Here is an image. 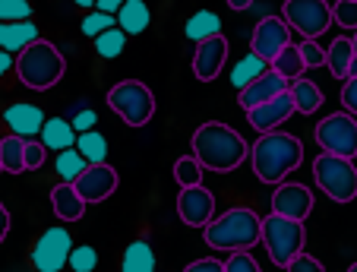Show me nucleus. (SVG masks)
I'll return each instance as SVG.
<instances>
[{
  "instance_id": "obj_1",
  "label": "nucleus",
  "mask_w": 357,
  "mask_h": 272,
  "mask_svg": "<svg viewBox=\"0 0 357 272\" xmlns=\"http://www.w3.org/2000/svg\"><path fill=\"white\" fill-rule=\"evenodd\" d=\"M193 156L202 162L206 171H234L237 165L247 162L250 156V146L237 130H231L228 123H218V121H209L196 127L193 133Z\"/></svg>"
},
{
  "instance_id": "obj_2",
  "label": "nucleus",
  "mask_w": 357,
  "mask_h": 272,
  "mask_svg": "<svg viewBox=\"0 0 357 272\" xmlns=\"http://www.w3.org/2000/svg\"><path fill=\"white\" fill-rule=\"evenodd\" d=\"M253 171L263 184H282L284 177L294 168H301L303 162V143L294 133H282V130H272L263 133L253 143Z\"/></svg>"
},
{
  "instance_id": "obj_3",
  "label": "nucleus",
  "mask_w": 357,
  "mask_h": 272,
  "mask_svg": "<svg viewBox=\"0 0 357 272\" xmlns=\"http://www.w3.org/2000/svg\"><path fill=\"white\" fill-rule=\"evenodd\" d=\"M202 232H206L209 247H215V250H250L253 244L263 241V218L247 206H237V209L215 216Z\"/></svg>"
},
{
  "instance_id": "obj_4",
  "label": "nucleus",
  "mask_w": 357,
  "mask_h": 272,
  "mask_svg": "<svg viewBox=\"0 0 357 272\" xmlns=\"http://www.w3.org/2000/svg\"><path fill=\"white\" fill-rule=\"evenodd\" d=\"M16 76H20L22 86L35 89V92H45V89L57 86L63 80V54L51 45V41L38 38L35 45H29L22 54H16Z\"/></svg>"
},
{
  "instance_id": "obj_5",
  "label": "nucleus",
  "mask_w": 357,
  "mask_h": 272,
  "mask_svg": "<svg viewBox=\"0 0 357 272\" xmlns=\"http://www.w3.org/2000/svg\"><path fill=\"white\" fill-rule=\"evenodd\" d=\"M303 241H307V228H303V222H297V218H284V216H278V212L263 218V244L275 266L288 269L291 259H294L297 253H303Z\"/></svg>"
},
{
  "instance_id": "obj_6",
  "label": "nucleus",
  "mask_w": 357,
  "mask_h": 272,
  "mask_svg": "<svg viewBox=\"0 0 357 272\" xmlns=\"http://www.w3.org/2000/svg\"><path fill=\"white\" fill-rule=\"evenodd\" d=\"M313 181L317 187L335 203H351L357 197V168L354 158H342V156H323L313 162Z\"/></svg>"
},
{
  "instance_id": "obj_7",
  "label": "nucleus",
  "mask_w": 357,
  "mask_h": 272,
  "mask_svg": "<svg viewBox=\"0 0 357 272\" xmlns=\"http://www.w3.org/2000/svg\"><path fill=\"white\" fill-rule=\"evenodd\" d=\"M108 105L130 127H146V123L152 121V114H155V96H152V89L139 80L117 82L108 92Z\"/></svg>"
},
{
  "instance_id": "obj_8",
  "label": "nucleus",
  "mask_w": 357,
  "mask_h": 272,
  "mask_svg": "<svg viewBox=\"0 0 357 272\" xmlns=\"http://www.w3.org/2000/svg\"><path fill=\"white\" fill-rule=\"evenodd\" d=\"M282 20L294 32H301L303 38H313V41L329 32V26L335 22L332 20V7L326 0H284Z\"/></svg>"
},
{
  "instance_id": "obj_9",
  "label": "nucleus",
  "mask_w": 357,
  "mask_h": 272,
  "mask_svg": "<svg viewBox=\"0 0 357 272\" xmlns=\"http://www.w3.org/2000/svg\"><path fill=\"white\" fill-rule=\"evenodd\" d=\"M317 143L323 152L342 158H357V117L354 114H329L317 123Z\"/></svg>"
},
{
  "instance_id": "obj_10",
  "label": "nucleus",
  "mask_w": 357,
  "mask_h": 272,
  "mask_svg": "<svg viewBox=\"0 0 357 272\" xmlns=\"http://www.w3.org/2000/svg\"><path fill=\"white\" fill-rule=\"evenodd\" d=\"M70 253H73V238L67 228H47L32 250V263L38 272H61L63 266H70Z\"/></svg>"
},
{
  "instance_id": "obj_11",
  "label": "nucleus",
  "mask_w": 357,
  "mask_h": 272,
  "mask_svg": "<svg viewBox=\"0 0 357 272\" xmlns=\"http://www.w3.org/2000/svg\"><path fill=\"white\" fill-rule=\"evenodd\" d=\"M291 32H294V29L284 20H278V16H263V20L257 22V29H253L250 51L259 54L263 61H269V67H272V61L291 45Z\"/></svg>"
},
{
  "instance_id": "obj_12",
  "label": "nucleus",
  "mask_w": 357,
  "mask_h": 272,
  "mask_svg": "<svg viewBox=\"0 0 357 272\" xmlns=\"http://www.w3.org/2000/svg\"><path fill=\"white\" fill-rule=\"evenodd\" d=\"M177 216L187 228H206L215 218V197L206 187H181L177 193Z\"/></svg>"
},
{
  "instance_id": "obj_13",
  "label": "nucleus",
  "mask_w": 357,
  "mask_h": 272,
  "mask_svg": "<svg viewBox=\"0 0 357 272\" xmlns=\"http://www.w3.org/2000/svg\"><path fill=\"white\" fill-rule=\"evenodd\" d=\"M272 212H278V216L284 218H297V222H307V216L313 212V193L310 187L303 184H294V181H288V184H278L275 193H272Z\"/></svg>"
},
{
  "instance_id": "obj_14",
  "label": "nucleus",
  "mask_w": 357,
  "mask_h": 272,
  "mask_svg": "<svg viewBox=\"0 0 357 272\" xmlns=\"http://www.w3.org/2000/svg\"><path fill=\"white\" fill-rule=\"evenodd\" d=\"M76 190H79V197L86 203H101V199H108L117 190V171L105 162L89 165L79 174V181H76Z\"/></svg>"
},
{
  "instance_id": "obj_15",
  "label": "nucleus",
  "mask_w": 357,
  "mask_h": 272,
  "mask_svg": "<svg viewBox=\"0 0 357 272\" xmlns=\"http://www.w3.org/2000/svg\"><path fill=\"white\" fill-rule=\"evenodd\" d=\"M225 61H228V41H225V35H215V38L199 41V45H196V54H193L196 80L212 82L225 70Z\"/></svg>"
},
{
  "instance_id": "obj_16",
  "label": "nucleus",
  "mask_w": 357,
  "mask_h": 272,
  "mask_svg": "<svg viewBox=\"0 0 357 272\" xmlns=\"http://www.w3.org/2000/svg\"><path fill=\"white\" fill-rule=\"evenodd\" d=\"M291 114H297V105H294V98H291V92H282V96L272 98V102L250 108L247 121H250V127L259 130V133H272V130H278V123H284Z\"/></svg>"
},
{
  "instance_id": "obj_17",
  "label": "nucleus",
  "mask_w": 357,
  "mask_h": 272,
  "mask_svg": "<svg viewBox=\"0 0 357 272\" xmlns=\"http://www.w3.org/2000/svg\"><path fill=\"white\" fill-rule=\"evenodd\" d=\"M288 89H291V82L269 67L257 82H250L247 89H241L237 102H241L243 111H250V108H257V105H266V102H272V98H278L282 92H288Z\"/></svg>"
},
{
  "instance_id": "obj_18",
  "label": "nucleus",
  "mask_w": 357,
  "mask_h": 272,
  "mask_svg": "<svg viewBox=\"0 0 357 272\" xmlns=\"http://www.w3.org/2000/svg\"><path fill=\"white\" fill-rule=\"evenodd\" d=\"M3 121H7V127L13 130V136H41V127H45V111L38 108V105H10L7 111H3Z\"/></svg>"
},
{
  "instance_id": "obj_19",
  "label": "nucleus",
  "mask_w": 357,
  "mask_h": 272,
  "mask_svg": "<svg viewBox=\"0 0 357 272\" xmlns=\"http://www.w3.org/2000/svg\"><path fill=\"white\" fill-rule=\"evenodd\" d=\"M51 209H54V216L61 218V222H79L82 216H86V199L79 197V190H76V184H57L54 190H51Z\"/></svg>"
},
{
  "instance_id": "obj_20",
  "label": "nucleus",
  "mask_w": 357,
  "mask_h": 272,
  "mask_svg": "<svg viewBox=\"0 0 357 272\" xmlns=\"http://www.w3.org/2000/svg\"><path fill=\"white\" fill-rule=\"evenodd\" d=\"M38 41V26L32 20L26 22H0V48L7 54H22L29 45Z\"/></svg>"
},
{
  "instance_id": "obj_21",
  "label": "nucleus",
  "mask_w": 357,
  "mask_h": 272,
  "mask_svg": "<svg viewBox=\"0 0 357 272\" xmlns=\"http://www.w3.org/2000/svg\"><path fill=\"white\" fill-rule=\"evenodd\" d=\"M76 130L70 121H63V117H51V121H45V127H41V143L47 146V149L54 152H63V149H73L76 146Z\"/></svg>"
},
{
  "instance_id": "obj_22",
  "label": "nucleus",
  "mask_w": 357,
  "mask_h": 272,
  "mask_svg": "<svg viewBox=\"0 0 357 272\" xmlns=\"http://www.w3.org/2000/svg\"><path fill=\"white\" fill-rule=\"evenodd\" d=\"M326 57H329V73L335 76V80H348L351 76V63L357 61L354 57V45H351L348 35H338L335 41L329 45V51H326Z\"/></svg>"
},
{
  "instance_id": "obj_23",
  "label": "nucleus",
  "mask_w": 357,
  "mask_h": 272,
  "mask_svg": "<svg viewBox=\"0 0 357 272\" xmlns=\"http://www.w3.org/2000/svg\"><path fill=\"white\" fill-rule=\"evenodd\" d=\"M149 20H152V10L146 7V0H127V3L117 10V26H121L127 35L146 32Z\"/></svg>"
},
{
  "instance_id": "obj_24",
  "label": "nucleus",
  "mask_w": 357,
  "mask_h": 272,
  "mask_svg": "<svg viewBox=\"0 0 357 272\" xmlns=\"http://www.w3.org/2000/svg\"><path fill=\"white\" fill-rule=\"evenodd\" d=\"M222 32V20H218V13H212V10H199V13H193L187 20V26H183V35H187L190 41H206V38H215V35Z\"/></svg>"
},
{
  "instance_id": "obj_25",
  "label": "nucleus",
  "mask_w": 357,
  "mask_h": 272,
  "mask_svg": "<svg viewBox=\"0 0 357 272\" xmlns=\"http://www.w3.org/2000/svg\"><path fill=\"white\" fill-rule=\"evenodd\" d=\"M291 98H294L297 111L301 114H313V111H319V105H323V92H319V86L313 80H307V76H301V80L291 82Z\"/></svg>"
},
{
  "instance_id": "obj_26",
  "label": "nucleus",
  "mask_w": 357,
  "mask_h": 272,
  "mask_svg": "<svg viewBox=\"0 0 357 272\" xmlns=\"http://www.w3.org/2000/svg\"><path fill=\"white\" fill-rule=\"evenodd\" d=\"M26 143L22 136H7L0 139V165L7 174H22L26 171Z\"/></svg>"
},
{
  "instance_id": "obj_27",
  "label": "nucleus",
  "mask_w": 357,
  "mask_h": 272,
  "mask_svg": "<svg viewBox=\"0 0 357 272\" xmlns=\"http://www.w3.org/2000/svg\"><path fill=\"white\" fill-rule=\"evenodd\" d=\"M266 70H269V61H263L259 54H253V51H250V54L243 57V61H237L234 70H231V86L247 89L250 82H257Z\"/></svg>"
},
{
  "instance_id": "obj_28",
  "label": "nucleus",
  "mask_w": 357,
  "mask_h": 272,
  "mask_svg": "<svg viewBox=\"0 0 357 272\" xmlns=\"http://www.w3.org/2000/svg\"><path fill=\"white\" fill-rule=\"evenodd\" d=\"M121 272H155V253H152V247L146 241H133L123 250Z\"/></svg>"
},
{
  "instance_id": "obj_29",
  "label": "nucleus",
  "mask_w": 357,
  "mask_h": 272,
  "mask_svg": "<svg viewBox=\"0 0 357 272\" xmlns=\"http://www.w3.org/2000/svg\"><path fill=\"white\" fill-rule=\"evenodd\" d=\"M272 70H275V73H282L288 82H294V80H301V76H303L307 63H303V54H301V48H297L294 41H291L288 48H284L282 54L272 61Z\"/></svg>"
},
{
  "instance_id": "obj_30",
  "label": "nucleus",
  "mask_w": 357,
  "mask_h": 272,
  "mask_svg": "<svg viewBox=\"0 0 357 272\" xmlns=\"http://www.w3.org/2000/svg\"><path fill=\"white\" fill-rule=\"evenodd\" d=\"M54 168H57V174H61V181L63 184H76L79 181V174L89 168V162L82 158V152L76 149H63V152H57V162H54Z\"/></svg>"
},
{
  "instance_id": "obj_31",
  "label": "nucleus",
  "mask_w": 357,
  "mask_h": 272,
  "mask_svg": "<svg viewBox=\"0 0 357 272\" xmlns=\"http://www.w3.org/2000/svg\"><path fill=\"white\" fill-rule=\"evenodd\" d=\"M76 149L82 152L89 165H101L108 158V139L98 133V130H89V133H79L76 136Z\"/></svg>"
},
{
  "instance_id": "obj_32",
  "label": "nucleus",
  "mask_w": 357,
  "mask_h": 272,
  "mask_svg": "<svg viewBox=\"0 0 357 272\" xmlns=\"http://www.w3.org/2000/svg\"><path fill=\"white\" fill-rule=\"evenodd\" d=\"M123 45H127V32H123L121 26L108 29V32H101L98 38H95V51H98L105 61H114V57H121Z\"/></svg>"
},
{
  "instance_id": "obj_33",
  "label": "nucleus",
  "mask_w": 357,
  "mask_h": 272,
  "mask_svg": "<svg viewBox=\"0 0 357 272\" xmlns=\"http://www.w3.org/2000/svg\"><path fill=\"white\" fill-rule=\"evenodd\" d=\"M202 162L196 156H183V158H177V165H174V181H177V187H199L202 184Z\"/></svg>"
},
{
  "instance_id": "obj_34",
  "label": "nucleus",
  "mask_w": 357,
  "mask_h": 272,
  "mask_svg": "<svg viewBox=\"0 0 357 272\" xmlns=\"http://www.w3.org/2000/svg\"><path fill=\"white\" fill-rule=\"evenodd\" d=\"M117 26V16H111V13H101V10H92V13L82 20V35H89V38H98L101 32H108V29H114Z\"/></svg>"
},
{
  "instance_id": "obj_35",
  "label": "nucleus",
  "mask_w": 357,
  "mask_h": 272,
  "mask_svg": "<svg viewBox=\"0 0 357 272\" xmlns=\"http://www.w3.org/2000/svg\"><path fill=\"white\" fill-rule=\"evenodd\" d=\"M332 20H335V26L348 29V32H357V0H338L332 7Z\"/></svg>"
},
{
  "instance_id": "obj_36",
  "label": "nucleus",
  "mask_w": 357,
  "mask_h": 272,
  "mask_svg": "<svg viewBox=\"0 0 357 272\" xmlns=\"http://www.w3.org/2000/svg\"><path fill=\"white\" fill-rule=\"evenodd\" d=\"M32 16L29 0H0V22H26Z\"/></svg>"
},
{
  "instance_id": "obj_37",
  "label": "nucleus",
  "mask_w": 357,
  "mask_h": 272,
  "mask_svg": "<svg viewBox=\"0 0 357 272\" xmlns=\"http://www.w3.org/2000/svg\"><path fill=\"white\" fill-rule=\"evenodd\" d=\"M95 266H98V253H95V247H89V244L73 247V253H70V269L73 272H92Z\"/></svg>"
},
{
  "instance_id": "obj_38",
  "label": "nucleus",
  "mask_w": 357,
  "mask_h": 272,
  "mask_svg": "<svg viewBox=\"0 0 357 272\" xmlns=\"http://www.w3.org/2000/svg\"><path fill=\"white\" fill-rule=\"evenodd\" d=\"M225 272H263V269H259V263L253 259L250 250H234L228 257V263H225Z\"/></svg>"
},
{
  "instance_id": "obj_39",
  "label": "nucleus",
  "mask_w": 357,
  "mask_h": 272,
  "mask_svg": "<svg viewBox=\"0 0 357 272\" xmlns=\"http://www.w3.org/2000/svg\"><path fill=\"white\" fill-rule=\"evenodd\" d=\"M297 48H301V54H303V63H307V70H310V67H323V63L329 61V57H326V51L319 48V45H317L313 38H303L301 45H297Z\"/></svg>"
},
{
  "instance_id": "obj_40",
  "label": "nucleus",
  "mask_w": 357,
  "mask_h": 272,
  "mask_svg": "<svg viewBox=\"0 0 357 272\" xmlns=\"http://www.w3.org/2000/svg\"><path fill=\"white\" fill-rule=\"evenodd\" d=\"M45 152H47V146L41 143H32V139H29L26 143V171H38L41 165H45Z\"/></svg>"
},
{
  "instance_id": "obj_41",
  "label": "nucleus",
  "mask_w": 357,
  "mask_h": 272,
  "mask_svg": "<svg viewBox=\"0 0 357 272\" xmlns=\"http://www.w3.org/2000/svg\"><path fill=\"white\" fill-rule=\"evenodd\" d=\"M288 272H323V263L317 257H310V253H297L288 263Z\"/></svg>"
},
{
  "instance_id": "obj_42",
  "label": "nucleus",
  "mask_w": 357,
  "mask_h": 272,
  "mask_svg": "<svg viewBox=\"0 0 357 272\" xmlns=\"http://www.w3.org/2000/svg\"><path fill=\"white\" fill-rule=\"evenodd\" d=\"M342 105H344V111H348V114L357 117V76H348V80H344V86H342Z\"/></svg>"
},
{
  "instance_id": "obj_43",
  "label": "nucleus",
  "mask_w": 357,
  "mask_h": 272,
  "mask_svg": "<svg viewBox=\"0 0 357 272\" xmlns=\"http://www.w3.org/2000/svg\"><path fill=\"white\" fill-rule=\"evenodd\" d=\"M70 123H73L76 133H89V130H95V123H98V114H95V111H89V108H79Z\"/></svg>"
},
{
  "instance_id": "obj_44",
  "label": "nucleus",
  "mask_w": 357,
  "mask_h": 272,
  "mask_svg": "<svg viewBox=\"0 0 357 272\" xmlns=\"http://www.w3.org/2000/svg\"><path fill=\"white\" fill-rule=\"evenodd\" d=\"M187 272H225V263L215 257H202V259H193L187 266Z\"/></svg>"
},
{
  "instance_id": "obj_45",
  "label": "nucleus",
  "mask_w": 357,
  "mask_h": 272,
  "mask_svg": "<svg viewBox=\"0 0 357 272\" xmlns=\"http://www.w3.org/2000/svg\"><path fill=\"white\" fill-rule=\"evenodd\" d=\"M123 3H127V0H98V3H95V10H101V13H111V16H117V10H121Z\"/></svg>"
},
{
  "instance_id": "obj_46",
  "label": "nucleus",
  "mask_w": 357,
  "mask_h": 272,
  "mask_svg": "<svg viewBox=\"0 0 357 272\" xmlns=\"http://www.w3.org/2000/svg\"><path fill=\"white\" fill-rule=\"evenodd\" d=\"M7 232H10V212H7V206L0 203V244H3Z\"/></svg>"
},
{
  "instance_id": "obj_47",
  "label": "nucleus",
  "mask_w": 357,
  "mask_h": 272,
  "mask_svg": "<svg viewBox=\"0 0 357 272\" xmlns=\"http://www.w3.org/2000/svg\"><path fill=\"white\" fill-rule=\"evenodd\" d=\"M13 67H16V57H13V54H7V51L0 48V76H3V73H10V70H13Z\"/></svg>"
},
{
  "instance_id": "obj_48",
  "label": "nucleus",
  "mask_w": 357,
  "mask_h": 272,
  "mask_svg": "<svg viewBox=\"0 0 357 272\" xmlns=\"http://www.w3.org/2000/svg\"><path fill=\"white\" fill-rule=\"evenodd\" d=\"M228 7L231 10H247V7H253V0H228Z\"/></svg>"
},
{
  "instance_id": "obj_49",
  "label": "nucleus",
  "mask_w": 357,
  "mask_h": 272,
  "mask_svg": "<svg viewBox=\"0 0 357 272\" xmlns=\"http://www.w3.org/2000/svg\"><path fill=\"white\" fill-rule=\"evenodd\" d=\"M95 3H98V0H76V7H86V10L95 7Z\"/></svg>"
},
{
  "instance_id": "obj_50",
  "label": "nucleus",
  "mask_w": 357,
  "mask_h": 272,
  "mask_svg": "<svg viewBox=\"0 0 357 272\" xmlns=\"http://www.w3.org/2000/svg\"><path fill=\"white\" fill-rule=\"evenodd\" d=\"M351 45H354V57H357V32H354V38H351Z\"/></svg>"
},
{
  "instance_id": "obj_51",
  "label": "nucleus",
  "mask_w": 357,
  "mask_h": 272,
  "mask_svg": "<svg viewBox=\"0 0 357 272\" xmlns=\"http://www.w3.org/2000/svg\"><path fill=\"white\" fill-rule=\"evenodd\" d=\"M351 76H357V61H354V63H351Z\"/></svg>"
},
{
  "instance_id": "obj_52",
  "label": "nucleus",
  "mask_w": 357,
  "mask_h": 272,
  "mask_svg": "<svg viewBox=\"0 0 357 272\" xmlns=\"http://www.w3.org/2000/svg\"><path fill=\"white\" fill-rule=\"evenodd\" d=\"M348 272H357V263H354V266H351V269H348Z\"/></svg>"
},
{
  "instance_id": "obj_53",
  "label": "nucleus",
  "mask_w": 357,
  "mask_h": 272,
  "mask_svg": "<svg viewBox=\"0 0 357 272\" xmlns=\"http://www.w3.org/2000/svg\"><path fill=\"white\" fill-rule=\"evenodd\" d=\"M0 171H3V165H0Z\"/></svg>"
}]
</instances>
